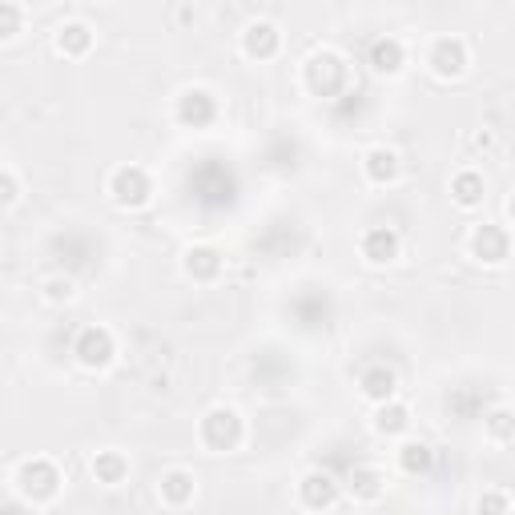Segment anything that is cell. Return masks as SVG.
Returning <instances> with one entry per match:
<instances>
[{"label": "cell", "instance_id": "9c48e42d", "mask_svg": "<svg viewBox=\"0 0 515 515\" xmlns=\"http://www.w3.org/2000/svg\"><path fill=\"white\" fill-rule=\"evenodd\" d=\"M278 45H282V33H278V25H270V21H250V25L242 29V53H246V57L270 61V57L278 53Z\"/></svg>", "mask_w": 515, "mask_h": 515}, {"label": "cell", "instance_id": "7402d4cb", "mask_svg": "<svg viewBox=\"0 0 515 515\" xmlns=\"http://www.w3.org/2000/svg\"><path fill=\"white\" fill-rule=\"evenodd\" d=\"M483 427H487V435H491L495 443H511V439H515V411H511V407H495V411L483 419Z\"/></svg>", "mask_w": 515, "mask_h": 515}, {"label": "cell", "instance_id": "8992f818", "mask_svg": "<svg viewBox=\"0 0 515 515\" xmlns=\"http://www.w3.org/2000/svg\"><path fill=\"white\" fill-rule=\"evenodd\" d=\"M471 254H475L483 266H503V262L511 258V238H507V230L495 226V222H479V226L471 230Z\"/></svg>", "mask_w": 515, "mask_h": 515}, {"label": "cell", "instance_id": "ac0fdd59", "mask_svg": "<svg viewBox=\"0 0 515 515\" xmlns=\"http://www.w3.org/2000/svg\"><path fill=\"white\" fill-rule=\"evenodd\" d=\"M57 49H61L65 57H85V53L93 49V29H89L85 21H65V25L57 29Z\"/></svg>", "mask_w": 515, "mask_h": 515}, {"label": "cell", "instance_id": "277c9868", "mask_svg": "<svg viewBox=\"0 0 515 515\" xmlns=\"http://www.w3.org/2000/svg\"><path fill=\"white\" fill-rule=\"evenodd\" d=\"M73 355H77V363L85 371H105L113 363V355H117V342H113V334L105 326H85L77 334V342H73Z\"/></svg>", "mask_w": 515, "mask_h": 515}, {"label": "cell", "instance_id": "7c38bea8", "mask_svg": "<svg viewBox=\"0 0 515 515\" xmlns=\"http://www.w3.org/2000/svg\"><path fill=\"white\" fill-rule=\"evenodd\" d=\"M157 495H161V503H169V507H186V503L198 495V479H194L186 467H174V471L161 475Z\"/></svg>", "mask_w": 515, "mask_h": 515}, {"label": "cell", "instance_id": "3957f363", "mask_svg": "<svg viewBox=\"0 0 515 515\" xmlns=\"http://www.w3.org/2000/svg\"><path fill=\"white\" fill-rule=\"evenodd\" d=\"M109 194H113L117 206L137 210V206H145L153 198V182H149V174L141 165H121V169H113V178H109Z\"/></svg>", "mask_w": 515, "mask_h": 515}, {"label": "cell", "instance_id": "ffe728a7", "mask_svg": "<svg viewBox=\"0 0 515 515\" xmlns=\"http://www.w3.org/2000/svg\"><path fill=\"white\" fill-rule=\"evenodd\" d=\"M89 471H93V479H97V483L117 487V483L129 475V459H125L121 451H97V459L89 463Z\"/></svg>", "mask_w": 515, "mask_h": 515}, {"label": "cell", "instance_id": "44dd1931", "mask_svg": "<svg viewBox=\"0 0 515 515\" xmlns=\"http://www.w3.org/2000/svg\"><path fill=\"white\" fill-rule=\"evenodd\" d=\"M375 431H379V435H407V431H411V411H407L399 399L383 403V407L375 411Z\"/></svg>", "mask_w": 515, "mask_h": 515}, {"label": "cell", "instance_id": "5b68a950", "mask_svg": "<svg viewBox=\"0 0 515 515\" xmlns=\"http://www.w3.org/2000/svg\"><path fill=\"white\" fill-rule=\"evenodd\" d=\"M427 65H431V73H435V77H443V81L463 77V73H467V65H471L467 41H463V37H439V41L431 45V53H427Z\"/></svg>", "mask_w": 515, "mask_h": 515}, {"label": "cell", "instance_id": "603a6c76", "mask_svg": "<svg viewBox=\"0 0 515 515\" xmlns=\"http://www.w3.org/2000/svg\"><path fill=\"white\" fill-rule=\"evenodd\" d=\"M17 33H21V5L0 0V41H13Z\"/></svg>", "mask_w": 515, "mask_h": 515}, {"label": "cell", "instance_id": "2e32d148", "mask_svg": "<svg viewBox=\"0 0 515 515\" xmlns=\"http://www.w3.org/2000/svg\"><path fill=\"white\" fill-rule=\"evenodd\" d=\"M214 113H218V105H214V97L206 89H190L178 101V117L186 125H206V121H214Z\"/></svg>", "mask_w": 515, "mask_h": 515}, {"label": "cell", "instance_id": "4fadbf2b", "mask_svg": "<svg viewBox=\"0 0 515 515\" xmlns=\"http://www.w3.org/2000/svg\"><path fill=\"white\" fill-rule=\"evenodd\" d=\"M483 198H487V182H483L479 169H459V174L451 178V202L459 210H479Z\"/></svg>", "mask_w": 515, "mask_h": 515}, {"label": "cell", "instance_id": "8fae6325", "mask_svg": "<svg viewBox=\"0 0 515 515\" xmlns=\"http://www.w3.org/2000/svg\"><path fill=\"white\" fill-rule=\"evenodd\" d=\"M359 395H363L367 403L383 407V403H391V399L399 395V375H395L391 367H367L363 379H359Z\"/></svg>", "mask_w": 515, "mask_h": 515}, {"label": "cell", "instance_id": "7a4b0ae2", "mask_svg": "<svg viewBox=\"0 0 515 515\" xmlns=\"http://www.w3.org/2000/svg\"><path fill=\"white\" fill-rule=\"evenodd\" d=\"M17 487H21V495H29L33 503H37V499H53V495L61 491V471H57V463L45 459V455L25 459V463L17 467Z\"/></svg>", "mask_w": 515, "mask_h": 515}, {"label": "cell", "instance_id": "d6986e66", "mask_svg": "<svg viewBox=\"0 0 515 515\" xmlns=\"http://www.w3.org/2000/svg\"><path fill=\"white\" fill-rule=\"evenodd\" d=\"M395 463H399L407 475H427V471H431V463H435V451H431L423 439H407V443H399Z\"/></svg>", "mask_w": 515, "mask_h": 515}, {"label": "cell", "instance_id": "4316f807", "mask_svg": "<svg viewBox=\"0 0 515 515\" xmlns=\"http://www.w3.org/2000/svg\"><path fill=\"white\" fill-rule=\"evenodd\" d=\"M507 214H511V218H515V194H511V202H507Z\"/></svg>", "mask_w": 515, "mask_h": 515}, {"label": "cell", "instance_id": "30bf717a", "mask_svg": "<svg viewBox=\"0 0 515 515\" xmlns=\"http://www.w3.org/2000/svg\"><path fill=\"white\" fill-rule=\"evenodd\" d=\"M399 153L395 149H387V145H375V149H367L363 153V174H367V182L371 186H391V182H399Z\"/></svg>", "mask_w": 515, "mask_h": 515}, {"label": "cell", "instance_id": "5bb4252c", "mask_svg": "<svg viewBox=\"0 0 515 515\" xmlns=\"http://www.w3.org/2000/svg\"><path fill=\"white\" fill-rule=\"evenodd\" d=\"M403 65H407V49H403L399 37H379V41L371 45V69H375V73L395 77Z\"/></svg>", "mask_w": 515, "mask_h": 515}, {"label": "cell", "instance_id": "484cf974", "mask_svg": "<svg viewBox=\"0 0 515 515\" xmlns=\"http://www.w3.org/2000/svg\"><path fill=\"white\" fill-rule=\"evenodd\" d=\"M73 294H77L73 278H49V282H45V298H49V302H61V298L69 302Z\"/></svg>", "mask_w": 515, "mask_h": 515}, {"label": "cell", "instance_id": "e0dca14e", "mask_svg": "<svg viewBox=\"0 0 515 515\" xmlns=\"http://www.w3.org/2000/svg\"><path fill=\"white\" fill-rule=\"evenodd\" d=\"M182 270H186L194 282H214V278L222 274V254L210 250V246H194V250L186 254V262H182Z\"/></svg>", "mask_w": 515, "mask_h": 515}, {"label": "cell", "instance_id": "52a82bcc", "mask_svg": "<svg viewBox=\"0 0 515 515\" xmlns=\"http://www.w3.org/2000/svg\"><path fill=\"white\" fill-rule=\"evenodd\" d=\"M298 499L310 511H330L342 499V483L330 471H306L302 483H298Z\"/></svg>", "mask_w": 515, "mask_h": 515}, {"label": "cell", "instance_id": "9a60e30c", "mask_svg": "<svg viewBox=\"0 0 515 515\" xmlns=\"http://www.w3.org/2000/svg\"><path fill=\"white\" fill-rule=\"evenodd\" d=\"M347 487H351V495H355V499H363V503H375V499H383V491H387V475H383L379 467L363 463V467H355V471H351Z\"/></svg>", "mask_w": 515, "mask_h": 515}, {"label": "cell", "instance_id": "ba28073f", "mask_svg": "<svg viewBox=\"0 0 515 515\" xmlns=\"http://www.w3.org/2000/svg\"><path fill=\"white\" fill-rule=\"evenodd\" d=\"M359 250H363V258H367L371 266H391V262L399 258V250H403V238H399L391 226H371V230L359 238Z\"/></svg>", "mask_w": 515, "mask_h": 515}, {"label": "cell", "instance_id": "d4e9b609", "mask_svg": "<svg viewBox=\"0 0 515 515\" xmlns=\"http://www.w3.org/2000/svg\"><path fill=\"white\" fill-rule=\"evenodd\" d=\"M0 190H5V210H13L21 202V182L13 174V165H5V174H0Z\"/></svg>", "mask_w": 515, "mask_h": 515}, {"label": "cell", "instance_id": "6da1fadb", "mask_svg": "<svg viewBox=\"0 0 515 515\" xmlns=\"http://www.w3.org/2000/svg\"><path fill=\"white\" fill-rule=\"evenodd\" d=\"M242 439H246V423H242V415H238L234 407H214V411H206V419H202V443H206L210 451L226 455V451H234Z\"/></svg>", "mask_w": 515, "mask_h": 515}, {"label": "cell", "instance_id": "83f0119b", "mask_svg": "<svg viewBox=\"0 0 515 515\" xmlns=\"http://www.w3.org/2000/svg\"><path fill=\"white\" fill-rule=\"evenodd\" d=\"M511 515H515V507H511Z\"/></svg>", "mask_w": 515, "mask_h": 515}, {"label": "cell", "instance_id": "cb8c5ba5", "mask_svg": "<svg viewBox=\"0 0 515 515\" xmlns=\"http://www.w3.org/2000/svg\"><path fill=\"white\" fill-rule=\"evenodd\" d=\"M475 507H479V515H511V499H507V491H499V487L483 491Z\"/></svg>", "mask_w": 515, "mask_h": 515}]
</instances>
